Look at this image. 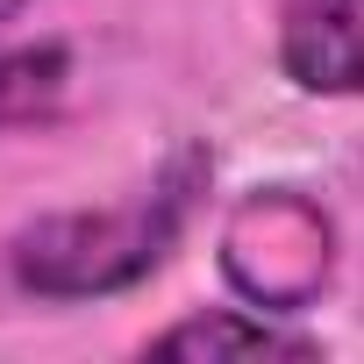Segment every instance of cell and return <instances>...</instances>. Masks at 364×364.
Listing matches in <instances>:
<instances>
[{
  "instance_id": "cell-1",
  "label": "cell",
  "mask_w": 364,
  "mask_h": 364,
  "mask_svg": "<svg viewBox=\"0 0 364 364\" xmlns=\"http://www.w3.org/2000/svg\"><path fill=\"white\" fill-rule=\"evenodd\" d=\"M208 171L215 157L200 143H178L164 157V171L150 186H136L114 208H72V215H43L8 243V272L22 293L36 300H107L143 286L171 243L186 236L200 193H208Z\"/></svg>"
},
{
  "instance_id": "cell-2",
  "label": "cell",
  "mask_w": 364,
  "mask_h": 364,
  "mask_svg": "<svg viewBox=\"0 0 364 364\" xmlns=\"http://www.w3.org/2000/svg\"><path fill=\"white\" fill-rule=\"evenodd\" d=\"M229 286L264 314H307L336 272V222L300 186H257L222 229Z\"/></svg>"
},
{
  "instance_id": "cell-3",
  "label": "cell",
  "mask_w": 364,
  "mask_h": 364,
  "mask_svg": "<svg viewBox=\"0 0 364 364\" xmlns=\"http://www.w3.org/2000/svg\"><path fill=\"white\" fill-rule=\"evenodd\" d=\"M279 72L321 100H364V0H286Z\"/></svg>"
},
{
  "instance_id": "cell-4",
  "label": "cell",
  "mask_w": 364,
  "mask_h": 364,
  "mask_svg": "<svg viewBox=\"0 0 364 364\" xmlns=\"http://www.w3.org/2000/svg\"><path fill=\"white\" fill-rule=\"evenodd\" d=\"M150 350L157 357H193V364H229V357H321L314 336L286 328L264 307H208V314H186V321H171Z\"/></svg>"
},
{
  "instance_id": "cell-5",
  "label": "cell",
  "mask_w": 364,
  "mask_h": 364,
  "mask_svg": "<svg viewBox=\"0 0 364 364\" xmlns=\"http://www.w3.org/2000/svg\"><path fill=\"white\" fill-rule=\"evenodd\" d=\"M72 93L65 43H0V129H36Z\"/></svg>"
},
{
  "instance_id": "cell-6",
  "label": "cell",
  "mask_w": 364,
  "mask_h": 364,
  "mask_svg": "<svg viewBox=\"0 0 364 364\" xmlns=\"http://www.w3.org/2000/svg\"><path fill=\"white\" fill-rule=\"evenodd\" d=\"M29 15V0H0V43H8V29Z\"/></svg>"
}]
</instances>
